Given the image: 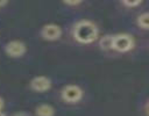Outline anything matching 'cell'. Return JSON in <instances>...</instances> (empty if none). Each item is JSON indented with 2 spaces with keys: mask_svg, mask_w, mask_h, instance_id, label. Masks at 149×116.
Returning <instances> with one entry per match:
<instances>
[{
  "mask_svg": "<svg viewBox=\"0 0 149 116\" xmlns=\"http://www.w3.org/2000/svg\"><path fill=\"white\" fill-rule=\"evenodd\" d=\"M72 35L77 42L81 44H90L98 38L99 30L92 21L81 20L74 24Z\"/></svg>",
  "mask_w": 149,
  "mask_h": 116,
  "instance_id": "1",
  "label": "cell"
},
{
  "mask_svg": "<svg viewBox=\"0 0 149 116\" xmlns=\"http://www.w3.org/2000/svg\"><path fill=\"white\" fill-rule=\"evenodd\" d=\"M134 46V39L128 34H118L113 36L112 49L118 52H127Z\"/></svg>",
  "mask_w": 149,
  "mask_h": 116,
  "instance_id": "2",
  "label": "cell"
},
{
  "mask_svg": "<svg viewBox=\"0 0 149 116\" xmlns=\"http://www.w3.org/2000/svg\"><path fill=\"white\" fill-rule=\"evenodd\" d=\"M61 96H62L63 101H65L68 103H76L81 100L83 90L77 85H68L62 89Z\"/></svg>",
  "mask_w": 149,
  "mask_h": 116,
  "instance_id": "3",
  "label": "cell"
},
{
  "mask_svg": "<svg viewBox=\"0 0 149 116\" xmlns=\"http://www.w3.org/2000/svg\"><path fill=\"white\" fill-rule=\"evenodd\" d=\"M27 51V46L21 41H10L5 45V52L8 57L12 58H20L22 57Z\"/></svg>",
  "mask_w": 149,
  "mask_h": 116,
  "instance_id": "4",
  "label": "cell"
},
{
  "mask_svg": "<svg viewBox=\"0 0 149 116\" xmlns=\"http://www.w3.org/2000/svg\"><path fill=\"white\" fill-rule=\"evenodd\" d=\"M62 36V29L55 23H49L42 27L41 37L45 41H57Z\"/></svg>",
  "mask_w": 149,
  "mask_h": 116,
  "instance_id": "5",
  "label": "cell"
},
{
  "mask_svg": "<svg viewBox=\"0 0 149 116\" xmlns=\"http://www.w3.org/2000/svg\"><path fill=\"white\" fill-rule=\"evenodd\" d=\"M30 88L35 92L43 93L51 88V80L45 75H37L30 80Z\"/></svg>",
  "mask_w": 149,
  "mask_h": 116,
  "instance_id": "6",
  "label": "cell"
},
{
  "mask_svg": "<svg viewBox=\"0 0 149 116\" xmlns=\"http://www.w3.org/2000/svg\"><path fill=\"white\" fill-rule=\"evenodd\" d=\"M36 116H55V109L50 104H40L35 108Z\"/></svg>",
  "mask_w": 149,
  "mask_h": 116,
  "instance_id": "7",
  "label": "cell"
},
{
  "mask_svg": "<svg viewBox=\"0 0 149 116\" xmlns=\"http://www.w3.org/2000/svg\"><path fill=\"white\" fill-rule=\"evenodd\" d=\"M112 41H113V35H105L99 39V46L104 51L112 50Z\"/></svg>",
  "mask_w": 149,
  "mask_h": 116,
  "instance_id": "8",
  "label": "cell"
},
{
  "mask_svg": "<svg viewBox=\"0 0 149 116\" xmlns=\"http://www.w3.org/2000/svg\"><path fill=\"white\" fill-rule=\"evenodd\" d=\"M137 26L144 30H147L149 28V14L147 12L142 13L137 16Z\"/></svg>",
  "mask_w": 149,
  "mask_h": 116,
  "instance_id": "9",
  "label": "cell"
},
{
  "mask_svg": "<svg viewBox=\"0 0 149 116\" xmlns=\"http://www.w3.org/2000/svg\"><path fill=\"white\" fill-rule=\"evenodd\" d=\"M122 2L127 7H136L142 2V0H122Z\"/></svg>",
  "mask_w": 149,
  "mask_h": 116,
  "instance_id": "10",
  "label": "cell"
},
{
  "mask_svg": "<svg viewBox=\"0 0 149 116\" xmlns=\"http://www.w3.org/2000/svg\"><path fill=\"white\" fill-rule=\"evenodd\" d=\"M83 0H63V2L65 5H69V6H76V5H79Z\"/></svg>",
  "mask_w": 149,
  "mask_h": 116,
  "instance_id": "11",
  "label": "cell"
},
{
  "mask_svg": "<svg viewBox=\"0 0 149 116\" xmlns=\"http://www.w3.org/2000/svg\"><path fill=\"white\" fill-rule=\"evenodd\" d=\"M13 116H31L29 113H26V111H19L16 114H14Z\"/></svg>",
  "mask_w": 149,
  "mask_h": 116,
  "instance_id": "12",
  "label": "cell"
},
{
  "mask_svg": "<svg viewBox=\"0 0 149 116\" xmlns=\"http://www.w3.org/2000/svg\"><path fill=\"white\" fill-rule=\"evenodd\" d=\"M7 2H8V0H0V7H3Z\"/></svg>",
  "mask_w": 149,
  "mask_h": 116,
  "instance_id": "13",
  "label": "cell"
},
{
  "mask_svg": "<svg viewBox=\"0 0 149 116\" xmlns=\"http://www.w3.org/2000/svg\"><path fill=\"white\" fill-rule=\"evenodd\" d=\"M2 108H3V100L0 97V111L2 110Z\"/></svg>",
  "mask_w": 149,
  "mask_h": 116,
  "instance_id": "14",
  "label": "cell"
},
{
  "mask_svg": "<svg viewBox=\"0 0 149 116\" xmlns=\"http://www.w3.org/2000/svg\"><path fill=\"white\" fill-rule=\"evenodd\" d=\"M0 116H6V115H5V114H3L2 111H0Z\"/></svg>",
  "mask_w": 149,
  "mask_h": 116,
  "instance_id": "15",
  "label": "cell"
}]
</instances>
